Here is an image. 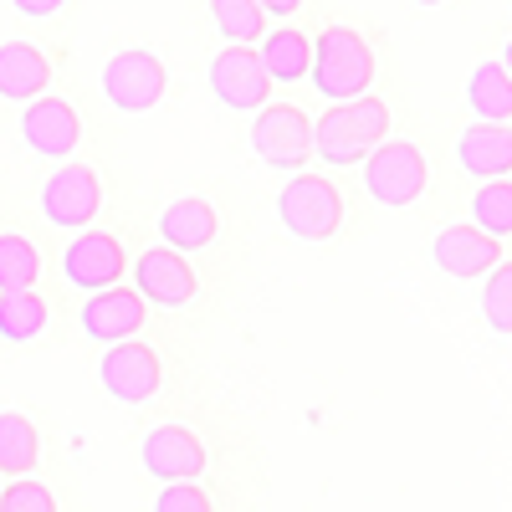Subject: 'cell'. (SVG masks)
<instances>
[{
	"label": "cell",
	"mask_w": 512,
	"mask_h": 512,
	"mask_svg": "<svg viewBox=\"0 0 512 512\" xmlns=\"http://www.w3.org/2000/svg\"><path fill=\"white\" fill-rule=\"evenodd\" d=\"M390 139V103H379L374 93L333 103L323 118H313V154L333 169L364 164L374 144Z\"/></svg>",
	"instance_id": "obj_1"
},
{
	"label": "cell",
	"mask_w": 512,
	"mask_h": 512,
	"mask_svg": "<svg viewBox=\"0 0 512 512\" xmlns=\"http://www.w3.org/2000/svg\"><path fill=\"white\" fill-rule=\"evenodd\" d=\"M379 62L369 52V41L349 26H328L318 41H313V62H308V77L313 88L328 98V103H349V98H364L369 82H374Z\"/></svg>",
	"instance_id": "obj_2"
},
{
	"label": "cell",
	"mask_w": 512,
	"mask_h": 512,
	"mask_svg": "<svg viewBox=\"0 0 512 512\" xmlns=\"http://www.w3.org/2000/svg\"><path fill=\"white\" fill-rule=\"evenodd\" d=\"M277 216L297 241H333L344 226V195L328 175H292L277 195Z\"/></svg>",
	"instance_id": "obj_3"
},
{
	"label": "cell",
	"mask_w": 512,
	"mask_h": 512,
	"mask_svg": "<svg viewBox=\"0 0 512 512\" xmlns=\"http://www.w3.org/2000/svg\"><path fill=\"white\" fill-rule=\"evenodd\" d=\"M425 185H431V169H425L420 144H410V139H384V144L369 149V159H364V190H369L379 205H390V210L415 205V200L425 195Z\"/></svg>",
	"instance_id": "obj_4"
},
{
	"label": "cell",
	"mask_w": 512,
	"mask_h": 512,
	"mask_svg": "<svg viewBox=\"0 0 512 512\" xmlns=\"http://www.w3.org/2000/svg\"><path fill=\"white\" fill-rule=\"evenodd\" d=\"M164 82H169V72L154 52L128 47V52H113L103 67V98L118 113H149L164 98Z\"/></svg>",
	"instance_id": "obj_5"
},
{
	"label": "cell",
	"mask_w": 512,
	"mask_h": 512,
	"mask_svg": "<svg viewBox=\"0 0 512 512\" xmlns=\"http://www.w3.org/2000/svg\"><path fill=\"white\" fill-rule=\"evenodd\" d=\"M251 144H256V154H262V164L297 169L313 154V118L303 108H292V103H267V108H256Z\"/></svg>",
	"instance_id": "obj_6"
},
{
	"label": "cell",
	"mask_w": 512,
	"mask_h": 512,
	"mask_svg": "<svg viewBox=\"0 0 512 512\" xmlns=\"http://www.w3.org/2000/svg\"><path fill=\"white\" fill-rule=\"evenodd\" d=\"M272 88L277 82L267 77L256 47H236V41H226V52H216V62H210V93H216L226 108H236V113L267 108Z\"/></svg>",
	"instance_id": "obj_7"
},
{
	"label": "cell",
	"mask_w": 512,
	"mask_h": 512,
	"mask_svg": "<svg viewBox=\"0 0 512 512\" xmlns=\"http://www.w3.org/2000/svg\"><path fill=\"white\" fill-rule=\"evenodd\" d=\"M98 205H103V185H98V169H88V164H62L57 175L41 185V216L62 231L93 226Z\"/></svg>",
	"instance_id": "obj_8"
},
{
	"label": "cell",
	"mask_w": 512,
	"mask_h": 512,
	"mask_svg": "<svg viewBox=\"0 0 512 512\" xmlns=\"http://www.w3.org/2000/svg\"><path fill=\"white\" fill-rule=\"evenodd\" d=\"M98 379H103V390L123 405H144L154 390H159V379H164V364L149 344H139V338H123V344H113L98 364Z\"/></svg>",
	"instance_id": "obj_9"
},
{
	"label": "cell",
	"mask_w": 512,
	"mask_h": 512,
	"mask_svg": "<svg viewBox=\"0 0 512 512\" xmlns=\"http://www.w3.org/2000/svg\"><path fill=\"white\" fill-rule=\"evenodd\" d=\"M195 267L185 262V251L175 246H149L134 262V292L154 308H185L195 297Z\"/></svg>",
	"instance_id": "obj_10"
},
{
	"label": "cell",
	"mask_w": 512,
	"mask_h": 512,
	"mask_svg": "<svg viewBox=\"0 0 512 512\" xmlns=\"http://www.w3.org/2000/svg\"><path fill=\"white\" fill-rule=\"evenodd\" d=\"M139 461L159 482H195L205 472V446L190 425H154L139 446Z\"/></svg>",
	"instance_id": "obj_11"
},
{
	"label": "cell",
	"mask_w": 512,
	"mask_h": 512,
	"mask_svg": "<svg viewBox=\"0 0 512 512\" xmlns=\"http://www.w3.org/2000/svg\"><path fill=\"white\" fill-rule=\"evenodd\" d=\"M21 139L31 144V154L41 159H67L82 139V118L67 98H31L26 113H21Z\"/></svg>",
	"instance_id": "obj_12"
},
{
	"label": "cell",
	"mask_w": 512,
	"mask_h": 512,
	"mask_svg": "<svg viewBox=\"0 0 512 512\" xmlns=\"http://www.w3.org/2000/svg\"><path fill=\"white\" fill-rule=\"evenodd\" d=\"M144 297L134 287H98L88 303H82V333L93 338V344H123V338H134L144 328Z\"/></svg>",
	"instance_id": "obj_13"
},
{
	"label": "cell",
	"mask_w": 512,
	"mask_h": 512,
	"mask_svg": "<svg viewBox=\"0 0 512 512\" xmlns=\"http://www.w3.org/2000/svg\"><path fill=\"white\" fill-rule=\"evenodd\" d=\"M436 256V267L446 277H461V282H472V277H487L497 262H502V246L497 236H487L482 226H446L431 246Z\"/></svg>",
	"instance_id": "obj_14"
},
{
	"label": "cell",
	"mask_w": 512,
	"mask_h": 512,
	"mask_svg": "<svg viewBox=\"0 0 512 512\" xmlns=\"http://www.w3.org/2000/svg\"><path fill=\"white\" fill-rule=\"evenodd\" d=\"M62 272H67V282L82 287V292L113 287V282L123 277V246H118V236H108V231H82V236L67 246V256H62Z\"/></svg>",
	"instance_id": "obj_15"
},
{
	"label": "cell",
	"mask_w": 512,
	"mask_h": 512,
	"mask_svg": "<svg viewBox=\"0 0 512 512\" xmlns=\"http://www.w3.org/2000/svg\"><path fill=\"white\" fill-rule=\"evenodd\" d=\"M456 164L472 180H507L512 175V128L507 123H472L456 139Z\"/></svg>",
	"instance_id": "obj_16"
},
{
	"label": "cell",
	"mask_w": 512,
	"mask_h": 512,
	"mask_svg": "<svg viewBox=\"0 0 512 512\" xmlns=\"http://www.w3.org/2000/svg\"><path fill=\"white\" fill-rule=\"evenodd\" d=\"M52 62L31 41H0V98L6 103H31L47 93Z\"/></svg>",
	"instance_id": "obj_17"
},
{
	"label": "cell",
	"mask_w": 512,
	"mask_h": 512,
	"mask_svg": "<svg viewBox=\"0 0 512 512\" xmlns=\"http://www.w3.org/2000/svg\"><path fill=\"white\" fill-rule=\"evenodd\" d=\"M159 231H164V246H175V251H200V246L216 241L221 221H216V205H210V200L185 195V200H175V205H164Z\"/></svg>",
	"instance_id": "obj_18"
},
{
	"label": "cell",
	"mask_w": 512,
	"mask_h": 512,
	"mask_svg": "<svg viewBox=\"0 0 512 512\" xmlns=\"http://www.w3.org/2000/svg\"><path fill=\"white\" fill-rule=\"evenodd\" d=\"M256 57H262L267 77L282 82V88H292V82L308 77V62H313V41L297 31V26H282V31H262V47H256Z\"/></svg>",
	"instance_id": "obj_19"
},
{
	"label": "cell",
	"mask_w": 512,
	"mask_h": 512,
	"mask_svg": "<svg viewBox=\"0 0 512 512\" xmlns=\"http://www.w3.org/2000/svg\"><path fill=\"white\" fill-rule=\"evenodd\" d=\"M466 103L482 123H507L512 118V77L502 62H477L466 77Z\"/></svg>",
	"instance_id": "obj_20"
},
{
	"label": "cell",
	"mask_w": 512,
	"mask_h": 512,
	"mask_svg": "<svg viewBox=\"0 0 512 512\" xmlns=\"http://www.w3.org/2000/svg\"><path fill=\"white\" fill-rule=\"evenodd\" d=\"M41 461V431L21 415V410H0V472L6 477H26Z\"/></svg>",
	"instance_id": "obj_21"
},
{
	"label": "cell",
	"mask_w": 512,
	"mask_h": 512,
	"mask_svg": "<svg viewBox=\"0 0 512 512\" xmlns=\"http://www.w3.org/2000/svg\"><path fill=\"white\" fill-rule=\"evenodd\" d=\"M47 318H52V308L41 303L31 287L26 292H0V338H6V344H31V338H41Z\"/></svg>",
	"instance_id": "obj_22"
},
{
	"label": "cell",
	"mask_w": 512,
	"mask_h": 512,
	"mask_svg": "<svg viewBox=\"0 0 512 512\" xmlns=\"http://www.w3.org/2000/svg\"><path fill=\"white\" fill-rule=\"evenodd\" d=\"M36 277H41L36 246L26 236L6 231L0 236V292H26V287H36Z\"/></svg>",
	"instance_id": "obj_23"
},
{
	"label": "cell",
	"mask_w": 512,
	"mask_h": 512,
	"mask_svg": "<svg viewBox=\"0 0 512 512\" xmlns=\"http://www.w3.org/2000/svg\"><path fill=\"white\" fill-rule=\"evenodd\" d=\"M210 16H216L221 36L236 41V47H251V41H262V31H267V11L256 6V0H210Z\"/></svg>",
	"instance_id": "obj_24"
},
{
	"label": "cell",
	"mask_w": 512,
	"mask_h": 512,
	"mask_svg": "<svg viewBox=\"0 0 512 512\" xmlns=\"http://www.w3.org/2000/svg\"><path fill=\"white\" fill-rule=\"evenodd\" d=\"M472 226H482L487 236H512V185L507 180H487L472 195Z\"/></svg>",
	"instance_id": "obj_25"
},
{
	"label": "cell",
	"mask_w": 512,
	"mask_h": 512,
	"mask_svg": "<svg viewBox=\"0 0 512 512\" xmlns=\"http://www.w3.org/2000/svg\"><path fill=\"white\" fill-rule=\"evenodd\" d=\"M482 318L492 323V333H512V267H507V262H497V267L487 272Z\"/></svg>",
	"instance_id": "obj_26"
},
{
	"label": "cell",
	"mask_w": 512,
	"mask_h": 512,
	"mask_svg": "<svg viewBox=\"0 0 512 512\" xmlns=\"http://www.w3.org/2000/svg\"><path fill=\"white\" fill-rule=\"evenodd\" d=\"M0 512H57V497H52V487L16 477L11 487H0Z\"/></svg>",
	"instance_id": "obj_27"
},
{
	"label": "cell",
	"mask_w": 512,
	"mask_h": 512,
	"mask_svg": "<svg viewBox=\"0 0 512 512\" xmlns=\"http://www.w3.org/2000/svg\"><path fill=\"white\" fill-rule=\"evenodd\" d=\"M154 512H216V502H210L195 482H164Z\"/></svg>",
	"instance_id": "obj_28"
},
{
	"label": "cell",
	"mask_w": 512,
	"mask_h": 512,
	"mask_svg": "<svg viewBox=\"0 0 512 512\" xmlns=\"http://www.w3.org/2000/svg\"><path fill=\"white\" fill-rule=\"evenodd\" d=\"M16 6V16H26V21H47V16H57L67 0H11Z\"/></svg>",
	"instance_id": "obj_29"
},
{
	"label": "cell",
	"mask_w": 512,
	"mask_h": 512,
	"mask_svg": "<svg viewBox=\"0 0 512 512\" xmlns=\"http://www.w3.org/2000/svg\"><path fill=\"white\" fill-rule=\"evenodd\" d=\"M256 6H262L267 16H292L297 6H303V0H256Z\"/></svg>",
	"instance_id": "obj_30"
},
{
	"label": "cell",
	"mask_w": 512,
	"mask_h": 512,
	"mask_svg": "<svg viewBox=\"0 0 512 512\" xmlns=\"http://www.w3.org/2000/svg\"><path fill=\"white\" fill-rule=\"evenodd\" d=\"M502 67H507V77H512V41H507V47H502V57H497Z\"/></svg>",
	"instance_id": "obj_31"
},
{
	"label": "cell",
	"mask_w": 512,
	"mask_h": 512,
	"mask_svg": "<svg viewBox=\"0 0 512 512\" xmlns=\"http://www.w3.org/2000/svg\"><path fill=\"white\" fill-rule=\"evenodd\" d=\"M415 6H446V0H415Z\"/></svg>",
	"instance_id": "obj_32"
},
{
	"label": "cell",
	"mask_w": 512,
	"mask_h": 512,
	"mask_svg": "<svg viewBox=\"0 0 512 512\" xmlns=\"http://www.w3.org/2000/svg\"><path fill=\"white\" fill-rule=\"evenodd\" d=\"M507 6H512V0H507Z\"/></svg>",
	"instance_id": "obj_33"
}]
</instances>
